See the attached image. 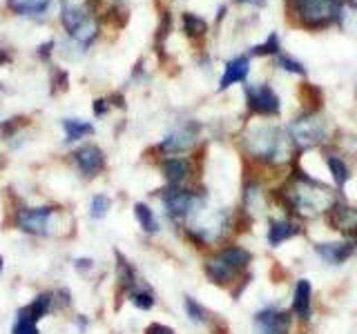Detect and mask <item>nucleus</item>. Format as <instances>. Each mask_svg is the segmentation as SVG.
<instances>
[{
  "instance_id": "obj_17",
  "label": "nucleus",
  "mask_w": 357,
  "mask_h": 334,
  "mask_svg": "<svg viewBox=\"0 0 357 334\" xmlns=\"http://www.w3.org/2000/svg\"><path fill=\"white\" fill-rule=\"evenodd\" d=\"M52 303H54V294H50V292H43V294H38L36 299H33L29 305L22 308V310L18 312V315H22V317L31 319L33 323H38L40 319H45V317L50 315Z\"/></svg>"
},
{
  "instance_id": "obj_18",
  "label": "nucleus",
  "mask_w": 357,
  "mask_h": 334,
  "mask_svg": "<svg viewBox=\"0 0 357 334\" xmlns=\"http://www.w3.org/2000/svg\"><path fill=\"white\" fill-rule=\"evenodd\" d=\"M299 232H301L299 225L293 221H275L271 230H268V243H271L273 248H277V245H282L284 241L297 237Z\"/></svg>"
},
{
  "instance_id": "obj_2",
  "label": "nucleus",
  "mask_w": 357,
  "mask_h": 334,
  "mask_svg": "<svg viewBox=\"0 0 357 334\" xmlns=\"http://www.w3.org/2000/svg\"><path fill=\"white\" fill-rule=\"evenodd\" d=\"M290 141L293 138L286 136L279 127L261 125L245 136V148L261 163H286L293 156V143Z\"/></svg>"
},
{
  "instance_id": "obj_25",
  "label": "nucleus",
  "mask_w": 357,
  "mask_h": 334,
  "mask_svg": "<svg viewBox=\"0 0 357 334\" xmlns=\"http://www.w3.org/2000/svg\"><path fill=\"white\" fill-rule=\"evenodd\" d=\"M277 67H282V70H286V72H290V74L306 76L304 65H301L299 61H295V58H290L288 54H282V51L277 54Z\"/></svg>"
},
{
  "instance_id": "obj_14",
  "label": "nucleus",
  "mask_w": 357,
  "mask_h": 334,
  "mask_svg": "<svg viewBox=\"0 0 357 334\" xmlns=\"http://www.w3.org/2000/svg\"><path fill=\"white\" fill-rule=\"evenodd\" d=\"M250 74V61L248 56H237L226 65V72H223L221 81H219V89H228L234 83H243Z\"/></svg>"
},
{
  "instance_id": "obj_34",
  "label": "nucleus",
  "mask_w": 357,
  "mask_h": 334,
  "mask_svg": "<svg viewBox=\"0 0 357 334\" xmlns=\"http://www.w3.org/2000/svg\"><path fill=\"white\" fill-rule=\"evenodd\" d=\"M3 267H5V259L0 256V274H3Z\"/></svg>"
},
{
  "instance_id": "obj_23",
  "label": "nucleus",
  "mask_w": 357,
  "mask_h": 334,
  "mask_svg": "<svg viewBox=\"0 0 357 334\" xmlns=\"http://www.w3.org/2000/svg\"><path fill=\"white\" fill-rule=\"evenodd\" d=\"M183 31L190 38H199L208 31V22L204 18H199L197 14H183Z\"/></svg>"
},
{
  "instance_id": "obj_6",
  "label": "nucleus",
  "mask_w": 357,
  "mask_h": 334,
  "mask_svg": "<svg viewBox=\"0 0 357 334\" xmlns=\"http://www.w3.org/2000/svg\"><path fill=\"white\" fill-rule=\"evenodd\" d=\"M328 136V125L315 111H306L304 116L290 122V138L299 148H315Z\"/></svg>"
},
{
  "instance_id": "obj_9",
  "label": "nucleus",
  "mask_w": 357,
  "mask_h": 334,
  "mask_svg": "<svg viewBox=\"0 0 357 334\" xmlns=\"http://www.w3.org/2000/svg\"><path fill=\"white\" fill-rule=\"evenodd\" d=\"M290 315L277 308H264L255 315V334H288Z\"/></svg>"
},
{
  "instance_id": "obj_33",
  "label": "nucleus",
  "mask_w": 357,
  "mask_h": 334,
  "mask_svg": "<svg viewBox=\"0 0 357 334\" xmlns=\"http://www.w3.org/2000/svg\"><path fill=\"white\" fill-rule=\"evenodd\" d=\"M94 111L100 116V114H105L107 111V100H103V98H98L96 103H94Z\"/></svg>"
},
{
  "instance_id": "obj_32",
  "label": "nucleus",
  "mask_w": 357,
  "mask_h": 334,
  "mask_svg": "<svg viewBox=\"0 0 357 334\" xmlns=\"http://www.w3.org/2000/svg\"><path fill=\"white\" fill-rule=\"evenodd\" d=\"M52 47H54V42H52V40H50V42H45V45H40V47H38V56H40L43 61H47L50 56H52Z\"/></svg>"
},
{
  "instance_id": "obj_4",
  "label": "nucleus",
  "mask_w": 357,
  "mask_h": 334,
  "mask_svg": "<svg viewBox=\"0 0 357 334\" xmlns=\"http://www.w3.org/2000/svg\"><path fill=\"white\" fill-rule=\"evenodd\" d=\"M293 14L297 16L299 25L308 29H321L340 20V0H290Z\"/></svg>"
},
{
  "instance_id": "obj_24",
  "label": "nucleus",
  "mask_w": 357,
  "mask_h": 334,
  "mask_svg": "<svg viewBox=\"0 0 357 334\" xmlns=\"http://www.w3.org/2000/svg\"><path fill=\"white\" fill-rule=\"evenodd\" d=\"M183 305H185V312H188V317L192 319L195 323H208V310L204 305H199L197 301L192 296H185L183 299Z\"/></svg>"
},
{
  "instance_id": "obj_15",
  "label": "nucleus",
  "mask_w": 357,
  "mask_h": 334,
  "mask_svg": "<svg viewBox=\"0 0 357 334\" xmlns=\"http://www.w3.org/2000/svg\"><path fill=\"white\" fill-rule=\"evenodd\" d=\"M161 172H163L167 183H170L172 187H178L190 176L192 167H190V161H185V159H167L161 165Z\"/></svg>"
},
{
  "instance_id": "obj_21",
  "label": "nucleus",
  "mask_w": 357,
  "mask_h": 334,
  "mask_svg": "<svg viewBox=\"0 0 357 334\" xmlns=\"http://www.w3.org/2000/svg\"><path fill=\"white\" fill-rule=\"evenodd\" d=\"M50 7V0H9V9L16 14H40Z\"/></svg>"
},
{
  "instance_id": "obj_3",
  "label": "nucleus",
  "mask_w": 357,
  "mask_h": 334,
  "mask_svg": "<svg viewBox=\"0 0 357 334\" xmlns=\"http://www.w3.org/2000/svg\"><path fill=\"white\" fill-rule=\"evenodd\" d=\"M61 20L67 33L83 47L96 38L98 22L92 14L89 0H61Z\"/></svg>"
},
{
  "instance_id": "obj_12",
  "label": "nucleus",
  "mask_w": 357,
  "mask_h": 334,
  "mask_svg": "<svg viewBox=\"0 0 357 334\" xmlns=\"http://www.w3.org/2000/svg\"><path fill=\"white\" fill-rule=\"evenodd\" d=\"M328 223L344 234H349L353 241H357V209L342 205V203H333L328 209Z\"/></svg>"
},
{
  "instance_id": "obj_27",
  "label": "nucleus",
  "mask_w": 357,
  "mask_h": 334,
  "mask_svg": "<svg viewBox=\"0 0 357 334\" xmlns=\"http://www.w3.org/2000/svg\"><path fill=\"white\" fill-rule=\"evenodd\" d=\"M109 205H112V200L105 194H96L92 198V203H89V214H92L94 218H103L107 214Z\"/></svg>"
},
{
  "instance_id": "obj_16",
  "label": "nucleus",
  "mask_w": 357,
  "mask_h": 334,
  "mask_svg": "<svg viewBox=\"0 0 357 334\" xmlns=\"http://www.w3.org/2000/svg\"><path fill=\"white\" fill-rule=\"evenodd\" d=\"M312 308V287L306 278H299L293 294V312L299 319H308Z\"/></svg>"
},
{
  "instance_id": "obj_5",
  "label": "nucleus",
  "mask_w": 357,
  "mask_h": 334,
  "mask_svg": "<svg viewBox=\"0 0 357 334\" xmlns=\"http://www.w3.org/2000/svg\"><path fill=\"white\" fill-rule=\"evenodd\" d=\"M61 207H27L16 214V228L31 237H54L61 232Z\"/></svg>"
},
{
  "instance_id": "obj_29",
  "label": "nucleus",
  "mask_w": 357,
  "mask_h": 334,
  "mask_svg": "<svg viewBox=\"0 0 357 334\" xmlns=\"http://www.w3.org/2000/svg\"><path fill=\"white\" fill-rule=\"evenodd\" d=\"M14 334H38V323H33L31 319L18 315L16 326H14Z\"/></svg>"
},
{
  "instance_id": "obj_13",
  "label": "nucleus",
  "mask_w": 357,
  "mask_h": 334,
  "mask_svg": "<svg viewBox=\"0 0 357 334\" xmlns=\"http://www.w3.org/2000/svg\"><path fill=\"white\" fill-rule=\"evenodd\" d=\"M317 254L324 261L331 265H342L344 261H349L353 252H355V241H346V243H319L317 245Z\"/></svg>"
},
{
  "instance_id": "obj_28",
  "label": "nucleus",
  "mask_w": 357,
  "mask_h": 334,
  "mask_svg": "<svg viewBox=\"0 0 357 334\" xmlns=\"http://www.w3.org/2000/svg\"><path fill=\"white\" fill-rule=\"evenodd\" d=\"M252 54L255 56H277L279 54V36H277V33H271L266 42L252 47Z\"/></svg>"
},
{
  "instance_id": "obj_19",
  "label": "nucleus",
  "mask_w": 357,
  "mask_h": 334,
  "mask_svg": "<svg viewBox=\"0 0 357 334\" xmlns=\"http://www.w3.org/2000/svg\"><path fill=\"white\" fill-rule=\"evenodd\" d=\"M63 129H65L67 141H81L89 136V134H94V125H89L85 120H74V118H65Z\"/></svg>"
},
{
  "instance_id": "obj_22",
  "label": "nucleus",
  "mask_w": 357,
  "mask_h": 334,
  "mask_svg": "<svg viewBox=\"0 0 357 334\" xmlns=\"http://www.w3.org/2000/svg\"><path fill=\"white\" fill-rule=\"evenodd\" d=\"M134 214H137V221L141 223V228L148 232V234L159 232V221H156L154 212L148 205H145V203H137V205H134Z\"/></svg>"
},
{
  "instance_id": "obj_8",
  "label": "nucleus",
  "mask_w": 357,
  "mask_h": 334,
  "mask_svg": "<svg viewBox=\"0 0 357 334\" xmlns=\"http://www.w3.org/2000/svg\"><path fill=\"white\" fill-rule=\"evenodd\" d=\"M201 203V196L190 192V189H181V187H170L167 192L163 194V205L165 212L170 214L172 218H185L190 216L192 212L199 207Z\"/></svg>"
},
{
  "instance_id": "obj_11",
  "label": "nucleus",
  "mask_w": 357,
  "mask_h": 334,
  "mask_svg": "<svg viewBox=\"0 0 357 334\" xmlns=\"http://www.w3.org/2000/svg\"><path fill=\"white\" fill-rule=\"evenodd\" d=\"M74 161L78 165V170H81L87 178L98 176L100 172L105 170V154L100 148H96V145H85V148H78L74 152Z\"/></svg>"
},
{
  "instance_id": "obj_30",
  "label": "nucleus",
  "mask_w": 357,
  "mask_h": 334,
  "mask_svg": "<svg viewBox=\"0 0 357 334\" xmlns=\"http://www.w3.org/2000/svg\"><path fill=\"white\" fill-rule=\"evenodd\" d=\"M25 120H27V118H22V116L9 118V120H5V122H3V125H0V132H3L5 136H14V132H16L20 125H25Z\"/></svg>"
},
{
  "instance_id": "obj_10",
  "label": "nucleus",
  "mask_w": 357,
  "mask_h": 334,
  "mask_svg": "<svg viewBox=\"0 0 357 334\" xmlns=\"http://www.w3.org/2000/svg\"><path fill=\"white\" fill-rule=\"evenodd\" d=\"M197 134H199V125H197V122H188V125L174 129L172 134H167L159 150L163 154H183V152H188L195 145Z\"/></svg>"
},
{
  "instance_id": "obj_26",
  "label": "nucleus",
  "mask_w": 357,
  "mask_h": 334,
  "mask_svg": "<svg viewBox=\"0 0 357 334\" xmlns=\"http://www.w3.org/2000/svg\"><path fill=\"white\" fill-rule=\"evenodd\" d=\"M130 301L139 310H150L154 305V294L148 292V289H132V292H130Z\"/></svg>"
},
{
  "instance_id": "obj_31",
  "label": "nucleus",
  "mask_w": 357,
  "mask_h": 334,
  "mask_svg": "<svg viewBox=\"0 0 357 334\" xmlns=\"http://www.w3.org/2000/svg\"><path fill=\"white\" fill-rule=\"evenodd\" d=\"M145 334H174V330L167 326H161V323H152V326L145 330Z\"/></svg>"
},
{
  "instance_id": "obj_20",
  "label": "nucleus",
  "mask_w": 357,
  "mask_h": 334,
  "mask_svg": "<svg viewBox=\"0 0 357 334\" xmlns=\"http://www.w3.org/2000/svg\"><path fill=\"white\" fill-rule=\"evenodd\" d=\"M326 165H328V170H331V176H333V181L337 187H344L346 181L351 178V170H349V165H346L340 156H335V154H328L326 156Z\"/></svg>"
},
{
  "instance_id": "obj_7",
  "label": "nucleus",
  "mask_w": 357,
  "mask_h": 334,
  "mask_svg": "<svg viewBox=\"0 0 357 334\" xmlns=\"http://www.w3.org/2000/svg\"><path fill=\"white\" fill-rule=\"evenodd\" d=\"M245 100H248V109L257 116H277L282 109L279 96L273 92L271 85H248L245 87Z\"/></svg>"
},
{
  "instance_id": "obj_1",
  "label": "nucleus",
  "mask_w": 357,
  "mask_h": 334,
  "mask_svg": "<svg viewBox=\"0 0 357 334\" xmlns=\"http://www.w3.org/2000/svg\"><path fill=\"white\" fill-rule=\"evenodd\" d=\"M282 200L290 212L297 214H319V212H328L335 203L333 192L328 187L319 185L312 178L299 174L282 189Z\"/></svg>"
}]
</instances>
